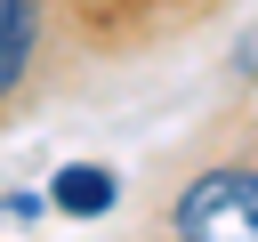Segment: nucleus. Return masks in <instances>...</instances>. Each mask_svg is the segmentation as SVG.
Wrapping results in <instances>:
<instances>
[{"label": "nucleus", "mask_w": 258, "mask_h": 242, "mask_svg": "<svg viewBox=\"0 0 258 242\" xmlns=\"http://www.w3.org/2000/svg\"><path fill=\"white\" fill-rule=\"evenodd\" d=\"M169 234L177 242H258V169L250 161L194 169L169 202Z\"/></svg>", "instance_id": "1"}, {"label": "nucleus", "mask_w": 258, "mask_h": 242, "mask_svg": "<svg viewBox=\"0 0 258 242\" xmlns=\"http://www.w3.org/2000/svg\"><path fill=\"white\" fill-rule=\"evenodd\" d=\"M32 48H40V0H0V105L32 73Z\"/></svg>", "instance_id": "2"}, {"label": "nucleus", "mask_w": 258, "mask_h": 242, "mask_svg": "<svg viewBox=\"0 0 258 242\" xmlns=\"http://www.w3.org/2000/svg\"><path fill=\"white\" fill-rule=\"evenodd\" d=\"M113 194H121V177H113V169H97V161L56 169V186H48V202H56L64 218H105V210H113Z\"/></svg>", "instance_id": "3"}, {"label": "nucleus", "mask_w": 258, "mask_h": 242, "mask_svg": "<svg viewBox=\"0 0 258 242\" xmlns=\"http://www.w3.org/2000/svg\"><path fill=\"white\" fill-rule=\"evenodd\" d=\"M234 81H258V24L234 40Z\"/></svg>", "instance_id": "4"}]
</instances>
